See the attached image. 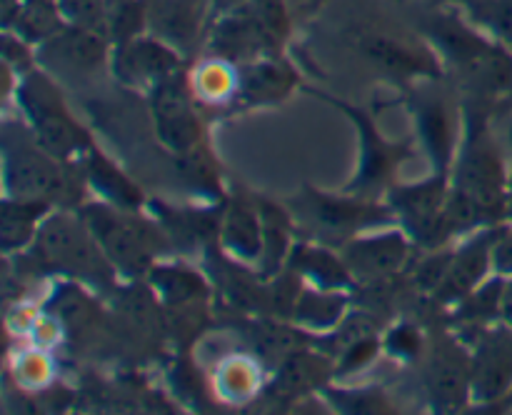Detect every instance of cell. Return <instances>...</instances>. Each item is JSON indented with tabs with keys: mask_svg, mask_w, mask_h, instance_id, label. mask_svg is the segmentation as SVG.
I'll use <instances>...</instances> for the list:
<instances>
[{
	"mask_svg": "<svg viewBox=\"0 0 512 415\" xmlns=\"http://www.w3.org/2000/svg\"><path fill=\"white\" fill-rule=\"evenodd\" d=\"M225 393L235 395V398H245L248 393H253L255 385H258V373L250 363L245 360H233V363L225 365L223 378H220Z\"/></svg>",
	"mask_w": 512,
	"mask_h": 415,
	"instance_id": "38",
	"label": "cell"
},
{
	"mask_svg": "<svg viewBox=\"0 0 512 415\" xmlns=\"http://www.w3.org/2000/svg\"><path fill=\"white\" fill-rule=\"evenodd\" d=\"M512 378V350L510 345L488 343L480 348L478 360L473 363V393L480 400H493L508 388Z\"/></svg>",
	"mask_w": 512,
	"mask_h": 415,
	"instance_id": "23",
	"label": "cell"
},
{
	"mask_svg": "<svg viewBox=\"0 0 512 415\" xmlns=\"http://www.w3.org/2000/svg\"><path fill=\"white\" fill-rule=\"evenodd\" d=\"M255 343L268 355H280V360L290 358L293 353L308 348V333L305 328H290V325L263 323L255 328Z\"/></svg>",
	"mask_w": 512,
	"mask_h": 415,
	"instance_id": "32",
	"label": "cell"
},
{
	"mask_svg": "<svg viewBox=\"0 0 512 415\" xmlns=\"http://www.w3.org/2000/svg\"><path fill=\"white\" fill-rule=\"evenodd\" d=\"M150 110L160 143L173 153L180 155L203 143V125L195 113L190 85L180 73L168 75L150 88Z\"/></svg>",
	"mask_w": 512,
	"mask_h": 415,
	"instance_id": "8",
	"label": "cell"
},
{
	"mask_svg": "<svg viewBox=\"0 0 512 415\" xmlns=\"http://www.w3.org/2000/svg\"><path fill=\"white\" fill-rule=\"evenodd\" d=\"M508 208H510V213H512V180H510V188H508Z\"/></svg>",
	"mask_w": 512,
	"mask_h": 415,
	"instance_id": "42",
	"label": "cell"
},
{
	"mask_svg": "<svg viewBox=\"0 0 512 415\" xmlns=\"http://www.w3.org/2000/svg\"><path fill=\"white\" fill-rule=\"evenodd\" d=\"M178 170L183 173V178L193 185V188L203 190V193H210V195L220 193L218 168H215L213 158H210V153L205 150L203 143L178 155Z\"/></svg>",
	"mask_w": 512,
	"mask_h": 415,
	"instance_id": "31",
	"label": "cell"
},
{
	"mask_svg": "<svg viewBox=\"0 0 512 415\" xmlns=\"http://www.w3.org/2000/svg\"><path fill=\"white\" fill-rule=\"evenodd\" d=\"M330 103L338 105L355 125H358V135H360V165L355 178L350 180L348 188H343V193L358 195V198H370V195L380 193V190L388 185V180L393 178L395 168L403 163L405 155L410 153L408 145L400 143H388L383 135L378 133L373 120L358 110L355 105L340 103V100L328 98Z\"/></svg>",
	"mask_w": 512,
	"mask_h": 415,
	"instance_id": "9",
	"label": "cell"
},
{
	"mask_svg": "<svg viewBox=\"0 0 512 415\" xmlns=\"http://www.w3.org/2000/svg\"><path fill=\"white\" fill-rule=\"evenodd\" d=\"M210 0H145L148 33L188 53L198 45Z\"/></svg>",
	"mask_w": 512,
	"mask_h": 415,
	"instance_id": "14",
	"label": "cell"
},
{
	"mask_svg": "<svg viewBox=\"0 0 512 415\" xmlns=\"http://www.w3.org/2000/svg\"><path fill=\"white\" fill-rule=\"evenodd\" d=\"M298 83V75L285 60L275 55H263L250 63H243L238 70V90L248 103H275L285 98Z\"/></svg>",
	"mask_w": 512,
	"mask_h": 415,
	"instance_id": "17",
	"label": "cell"
},
{
	"mask_svg": "<svg viewBox=\"0 0 512 415\" xmlns=\"http://www.w3.org/2000/svg\"><path fill=\"white\" fill-rule=\"evenodd\" d=\"M220 240L225 250L243 260H255L263 255V223L260 210L245 203H233L220 220Z\"/></svg>",
	"mask_w": 512,
	"mask_h": 415,
	"instance_id": "21",
	"label": "cell"
},
{
	"mask_svg": "<svg viewBox=\"0 0 512 415\" xmlns=\"http://www.w3.org/2000/svg\"><path fill=\"white\" fill-rule=\"evenodd\" d=\"M388 348L395 355H405V358H413L420 350V335L413 325H398L393 333L388 335Z\"/></svg>",
	"mask_w": 512,
	"mask_h": 415,
	"instance_id": "39",
	"label": "cell"
},
{
	"mask_svg": "<svg viewBox=\"0 0 512 415\" xmlns=\"http://www.w3.org/2000/svg\"><path fill=\"white\" fill-rule=\"evenodd\" d=\"M45 55L63 60L75 70H95L113 58V40L105 33L83 25H65L58 35L43 43Z\"/></svg>",
	"mask_w": 512,
	"mask_h": 415,
	"instance_id": "16",
	"label": "cell"
},
{
	"mask_svg": "<svg viewBox=\"0 0 512 415\" xmlns=\"http://www.w3.org/2000/svg\"><path fill=\"white\" fill-rule=\"evenodd\" d=\"M375 338V323L373 318L363 313L348 315V318L340 320L333 328V338H330V345L335 348V353L343 355L345 350H350L353 345L363 343V340Z\"/></svg>",
	"mask_w": 512,
	"mask_h": 415,
	"instance_id": "35",
	"label": "cell"
},
{
	"mask_svg": "<svg viewBox=\"0 0 512 415\" xmlns=\"http://www.w3.org/2000/svg\"><path fill=\"white\" fill-rule=\"evenodd\" d=\"M343 260L348 263L350 273L363 278H385L398 273L408 260V240L398 230L373 235V238L350 240L345 245Z\"/></svg>",
	"mask_w": 512,
	"mask_h": 415,
	"instance_id": "15",
	"label": "cell"
},
{
	"mask_svg": "<svg viewBox=\"0 0 512 415\" xmlns=\"http://www.w3.org/2000/svg\"><path fill=\"white\" fill-rule=\"evenodd\" d=\"M293 265L298 270H303L305 275H310L318 283V288L323 290L348 288L353 283V273H350L348 263L335 258L333 253H328L323 248L300 245V248L293 250Z\"/></svg>",
	"mask_w": 512,
	"mask_h": 415,
	"instance_id": "26",
	"label": "cell"
},
{
	"mask_svg": "<svg viewBox=\"0 0 512 415\" xmlns=\"http://www.w3.org/2000/svg\"><path fill=\"white\" fill-rule=\"evenodd\" d=\"M33 253L50 268L100 285L113 283V263L80 215L48 213L33 240Z\"/></svg>",
	"mask_w": 512,
	"mask_h": 415,
	"instance_id": "4",
	"label": "cell"
},
{
	"mask_svg": "<svg viewBox=\"0 0 512 415\" xmlns=\"http://www.w3.org/2000/svg\"><path fill=\"white\" fill-rule=\"evenodd\" d=\"M305 215L315 228L325 230L333 235H355L363 228H373V225L393 223V213L383 205L368 203V198H358V195L343 193L325 195L318 190L308 188L300 198Z\"/></svg>",
	"mask_w": 512,
	"mask_h": 415,
	"instance_id": "10",
	"label": "cell"
},
{
	"mask_svg": "<svg viewBox=\"0 0 512 415\" xmlns=\"http://www.w3.org/2000/svg\"><path fill=\"white\" fill-rule=\"evenodd\" d=\"M115 75L128 85L153 88L168 75L180 73L183 55L173 45L163 43L155 35H138V38L120 43L113 48Z\"/></svg>",
	"mask_w": 512,
	"mask_h": 415,
	"instance_id": "12",
	"label": "cell"
},
{
	"mask_svg": "<svg viewBox=\"0 0 512 415\" xmlns=\"http://www.w3.org/2000/svg\"><path fill=\"white\" fill-rule=\"evenodd\" d=\"M130 210L118 205H85L80 218L93 230L95 240L113 263V268L125 275H148L155 265V245L158 235L150 225H143L128 215Z\"/></svg>",
	"mask_w": 512,
	"mask_h": 415,
	"instance_id": "6",
	"label": "cell"
},
{
	"mask_svg": "<svg viewBox=\"0 0 512 415\" xmlns=\"http://www.w3.org/2000/svg\"><path fill=\"white\" fill-rule=\"evenodd\" d=\"M215 5L220 15H230V13H240L250 5V0H210Z\"/></svg>",
	"mask_w": 512,
	"mask_h": 415,
	"instance_id": "40",
	"label": "cell"
},
{
	"mask_svg": "<svg viewBox=\"0 0 512 415\" xmlns=\"http://www.w3.org/2000/svg\"><path fill=\"white\" fill-rule=\"evenodd\" d=\"M428 385L440 408H460L465 400V393L473 385V363L455 345L438 348L435 358L430 360Z\"/></svg>",
	"mask_w": 512,
	"mask_h": 415,
	"instance_id": "18",
	"label": "cell"
},
{
	"mask_svg": "<svg viewBox=\"0 0 512 415\" xmlns=\"http://www.w3.org/2000/svg\"><path fill=\"white\" fill-rule=\"evenodd\" d=\"M473 108L470 103L465 105L463 138L453 163V188L468 195L483 210L485 220H495L508 208L503 158L490 138L485 113Z\"/></svg>",
	"mask_w": 512,
	"mask_h": 415,
	"instance_id": "2",
	"label": "cell"
},
{
	"mask_svg": "<svg viewBox=\"0 0 512 415\" xmlns=\"http://www.w3.org/2000/svg\"><path fill=\"white\" fill-rule=\"evenodd\" d=\"M430 45L453 65L468 88L483 95L510 93L512 53L505 43L490 40L470 18L438 10L425 20Z\"/></svg>",
	"mask_w": 512,
	"mask_h": 415,
	"instance_id": "1",
	"label": "cell"
},
{
	"mask_svg": "<svg viewBox=\"0 0 512 415\" xmlns=\"http://www.w3.org/2000/svg\"><path fill=\"white\" fill-rule=\"evenodd\" d=\"M30 45L25 38H20L15 30L5 28L3 33V63L5 68L15 70L20 75L30 73L33 70V50H30Z\"/></svg>",
	"mask_w": 512,
	"mask_h": 415,
	"instance_id": "37",
	"label": "cell"
},
{
	"mask_svg": "<svg viewBox=\"0 0 512 415\" xmlns=\"http://www.w3.org/2000/svg\"><path fill=\"white\" fill-rule=\"evenodd\" d=\"M85 175H88V183L98 193H103L110 205H118L123 210H138L143 203V193L95 148H90L88 158H85Z\"/></svg>",
	"mask_w": 512,
	"mask_h": 415,
	"instance_id": "22",
	"label": "cell"
},
{
	"mask_svg": "<svg viewBox=\"0 0 512 415\" xmlns=\"http://www.w3.org/2000/svg\"><path fill=\"white\" fill-rule=\"evenodd\" d=\"M65 18L58 8V0H23L18 10V18L10 25V30L25 38L33 45L48 43L53 35L65 28Z\"/></svg>",
	"mask_w": 512,
	"mask_h": 415,
	"instance_id": "24",
	"label": "cell"
},
{
	"mask_svg": "<svg viewBox=\"0 0 512 415\" xmlns=\"http://www.w3.org/2000/svg\"><path fill=\"white\" fill-rule=\"evenodd\" d=\"M415 123H418L420 140L433 158L438 173H450L455 163V153L460 145V118L455 105L438 90H418L413 98Z\"/></svg>",
	"mask_w": 512,
	"mask_h": 415,
	"instance_id": "11",
	"label": "cell"
},
{
	"mask_svg": "<svg viewBox=\"0 0 512 415\" xmlns=\"http://www.w3.org/2000/svg\"><path fill=\"white\" fill-rule=\"evenodd\" d=\"M260 223H263V275L270 278L280 270V263L290 253V218L285 210L273 203H260Z\"/></svg>",
	"mask_w": 512,
	"mask_h": 415,
	"instance_id": "28",
	"label": "cell"
},
{
	"mask_svg": "<svg viewBox=\"0 0 512 415\" xmlns=\"http://www.w3.org/2000/svg\"><path fill=\"white\" fill-rule=\"evenodd\" d=\"M250 13L283 43L290 33V10L285 0H250Z\"/></svg>",
	"mask_w": 512,
	"mask_h": 415,
	"instance_id": "36",
	"label": "cell"
},
{
	"mask_svg": "<svg viewBox=\"0 0 512 415\" xmlns=\"http://www.w3.org/2000/svg\"><path fill=\"white\" fill-rule=\"evenodd\" d=\"M18 100L23 103L33 138L55 158L68 163L75 155L88 153L93 148L88 133L68 113L63 95L58 93L48 75L30 70L23 78H18Z\"/></svg>",
	"mask_w": 512,
	"mask_h": 415,
	"instance_id": "5",
	"label": "cell"
},
{
	"mask_svg": "<svg viewBox=\"0 0 512 415\" xmlns=\"http://www.w3.org/2000/svg\"><path fill=\"white\" fill-rule=\"evenodd\" d=\"M65 160L55 158L38 140H20L5 135L3 148V175L8 198L18 200H45V203H78V183L70 178Z\"/></svg>",
	"mask_w": 512,
	"mask_h": 415,
	"instance_id": "3",
	"label": "cell"
},
{
	"mask_svg": "<svg viewBox=\"0 0 512 415\" xmlns=\"http://www.w3.org/2000/svg\"><path fill=\"white\" fill-rule=\"evenodd\" d=\"M195 88L208 100L225 98L230 90L238 88V73H235L228 60H213V63L203 65V70H198Z\"/></svg>",
	"mask_w": 512,
	"mask_h": 415,
	"instance_id": "34",
	"label": "cell"
},
{
	"mask_svg": "<svg viewBox=\"0 0 512 415\" xmlns=\"http://www.w3.org/2000/svg\"><path fill=\"white\" fill-rule=\"evenodd\" d=\"M355 45L375 68L393 75L395 80L440 78L443 75L438 58H435V48H423L418 43L385 33H363L355 40Z\"/></svg>",
	"mask_w": 512,
	"mask_h": 415,
	"instance_id": "13",
	"label": "cell"
},
{
	"mask_svg": "<svg viewBox=\"0 0 512 415\" xmlns=\"http://www.w3.org/2000/svg\"><path fill=\"white\" fill-rule=\"evenodd\" d=\"M448 173H435L418 185H400L390 190V208L398 210V220L418 243L440 248L448 238L445 228V203H448Z\"/></svg>",
	"mask_w": 512,
	"mask_h": 415,
	"instance_id": "7",
	"label": "cell"
},
{
	"mask_svg": "<svg viewBox=\"0 0 512 415\" xmlns=\"http://www.w3.org/2000/svg\"><path fill=\"white\" fill-rule=\"evenodd\" d=\"M150 283L160 293L168 308H185L188 303L205 295V283L198 273L175 265H153L150 270Z\"/></svg>",
	"mask_w": 512,
	"mask_h": 415,
	"instance_id": "27",
	"label": "cell"
},
{
	"mask_svg": "<svg viewBox=\"0 0 512 415\" xmlns=\"http://www.w3.org/2000/svg\"><path fill=\"white\" fill-rule=\"evenodd\" d=\"M480 30L512 48V0H455Z\"/></svg>",
	"mask_w": 512,
	"mask_h": 415,
	"instance_id": "29",
	"label": "cell"
},
{
	"mask_svg": "<svg viewBox=\"0 0 512 415\" xmlns=\"http://www.w3.org/2000/svg\"><path fill=\"white\" fill-rule=\"evenodd\" d=\"M490 238L493 235H483V238L473 240L465 248H460L453 255V263H450L448 275L440 283L438 295L443 300H460L468 298L475 288H478L480 278L485 275L490 260Z\"/></svg>",
	"mask_w": 512,
	"mask_h": 415,
	"instance_id": "19",
	"label": "cell"
},
{
	"mask_svg": "<svg viewBox=\"0 0 512 415\" xmlns=\"http://www.w3.org/2000/svg\"><path fill=\"white\" fill-rule=\"evenodd\" d=\"M65 23L100 30L110 38V0H58Z\"/></svg>",
	"mask_w": 512,
	"mask_h": 415,
	"instance_id": "33",
	"label": "cell"
},
{
	"mask_svg": "<svg viewBox=\"0 0 512 415\" xmlns=\"http://www.w3.org/2000/svg\"><path fill=\"white\" fill-rule=\"evenodd\" d=\"M50 203L45 200L5 198L0 208V245L5 253L25 248L38 235L40 223L48 218Z\"/></svg>",
	"mask_w": 512,
	"mask_h": 415,
	"instance_id": "20",
	"label": "cell"
},
{
	"mask_svg": "<svg viewBox=\"0 0 512 415\" xmlns=\"http://www.w3.org/2000/svg\"><path fill=\"white\" fill-rule=\"evenodd\" d=\"M345 298L335 290H300L293 320L305 330H333L343 320Z\"/></svg>",
	"mask_w": 512,
	"mask_h": 415,
	"instance_id": "25",
	"label": "cell"
},
{
	"mask_svg": "<svg viewBox=\"0 0 512 415\" xmlns=\"http://www.w3.org/2000/svg\"><path fill=\"white\" fill-rule=\"evenodd\" d=\"M330 373L328 360L315 358L308 353V348L293 353L290 358L283 360V370H280V383L283 390H308L315 385L325 383Z\"/></svg>",
	"mask_w": 512,
	"mask_h": 415,
	"instance_id": "30",
	"label": "cell"
},
{
	"mask_svg": "<svg viewBox=\"0 0 512 415\" xmlns=\"http://www.w3.org/2000/svg\"><path fill=\"white\" fill-rule=\"evenodd\" d=\"M28 360H30V358H28ZM28 360H25V363H23L25 368H38L40 363H45V360L40 358V355H38V360H35V365H30ZM20 378H23L25 383H30V378H28V370H23V373H20ZM43 380H45V373H43V370H40V373H38V370H35V375H33V383H43Z\"/></svg>",
	"mask_w": 512,
	"mask_h": 415,
	"instance_id": "41",
	"label": "cell"
}]
</instances>
